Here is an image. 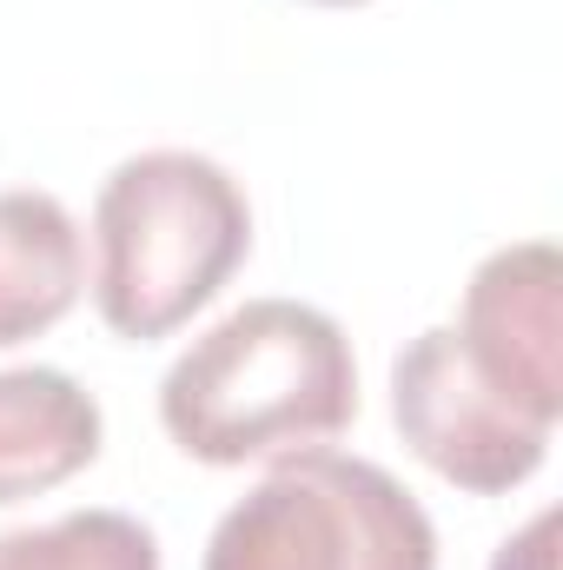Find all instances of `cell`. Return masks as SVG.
<instances>
[{
    "mask_svg": "<svg viewBox=\"0 0 563 570\" xmlns=\"http://www.w3.org/2000/svg\"><path fill=\"white\" fill-rule=\"evenodd\" d=\"M80 298V226L53 193H0V345L53 332Z\"/></svg>",
    "mask_w": 563,
    "mask_h": 570,
    "instance_id": "cell-7",
    "label": "cell"
},
{
    "mask_svg": "<svg viewBox=\"0 0 563 570\" xmlns=\"http://www.w3.org/2000/svg\"><path fill=\"white\" fill-rule=\"evenodd\" d=\"M206 570H437V531L385 464L318 444L219 518Z\"/></svg>",
    "mask_w": 563,
    "mask_h": 570,
    "instance_id": "cell-3",
    "label": "cell"
},
{
    "mask_svg": "<svg viewBox=\"0 0 563 570\" xmlns=\"http://www.w3.org/2000/svg\"><path fill=\"white\" fill-rule=\"evenodd\" d=\"M491 570H557V511H537L497 558Z\"/></svg>",
    "mask_w": 563,
    "mask_h": 570,
    "instance_id": "cell-9",
    "label": "cell"
},
{
    "mask_svg": "<svg viewBox=\"0 0 563 570\" xmlns=\"http://www.w3.org/2000/svg\"><path fill=\"white\" fill-rule=\"evenodd\" d=\"M358 412L352 338L332 312L253 298L226 312L159 385V425L199 464H259L318 451Z\"/></svg>",
    "mask_w": 563,
    "mask_h": 570,
    "instance_id": "cell-1",
    "label": "cell"
},
{
    "mask_svg": "<svg viewBox=\"0 0 563 570\" xmlns=\"http://www.w3.org/2000/svg\"><path fill=\"white\" fill-rule=\"evenodd\" d=\"M93 305L120 338L179 332L253 246V206L239 179L206 153H134L113 166L93 206Z\"/></svg>",
    "mask_w": 563,
    "mask_h": 570,
    "instance_id": "cell-2",
    "label": "cell"
},
{
    "mask_svg": "<svg viewBox=\"0 0 563 570\" xmlns=\"http://www.w3.org/2000/svg\"><path fill=\"white\" fill-rule=\"evenodd\" d=\"M100 458V405L47 365L0 372V504L40 498Z\"/></svg>",
    "mask_w": 563,
    "mask_h": 570,
    "instance_id": "cell-6",
    "label": "cell"
},
{
    "mask_svg": "<svg viewBox=\"0 0 563 570\" xmlns=\"http://www.w3.org/2000/svg\"><path fill=\"white\" fill-rule=\"evenodd\" d=\"M471 365L531 419H563V259L551 239H524L491 253L451 325Z\"/></svg>",
    "mask_w": 563,
    "mask_h": 570,
    "instance_id": "cell-5",
    "label": "cell"
},
{
    "mask_svg": "<svg viewBox=\"0 0 563 570\" xmlns=\"http://www.w3.org/2000/svg\"><path fill=\"white\" fill-rule=\"evenodd\" d=\"M0 570H159V544L127 511H73L0 538Z\"/></svg>",
    "mask_w": 563,
    "mask_h": 570,
    "instance_id": "cell-8",
    "label": "cell"
},
{
    "mask_svg": "<svg viewBox=\"0 0 563 570\" xmlns=\"http://www.w3.org/2000/svg\"><path fill=\"white\" fill-rule=\"evenodd\" d=\"M392 419L437 478H451L457 491H477V498H497V491L537 478V464L551 451V431H557L544 419H531L524 405H511L471 365V352L451 325H431L398 352Z\"/></svg>",
    "mask_w": 563,
    "mask_h": 570,
    "instance_id": "cell-4",
    "label": "cell"
},
{
    "mask_svg": "<svg viewBox=\"0 0 563 570\" xmlns=\"http://www.w3.org/2000/svg\"><path fill=\"white\" fill-rule=\"evenodd\" d=\"M318 7H365V0H318Z\"/></svg>",
    "mask_w": 563,
    "mask_h": 570,
    "instance_id": "cell-10",
    "label": "cell"
}]
</instances>
